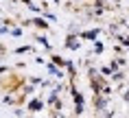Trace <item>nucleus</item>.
Here are the masks:
<instances>
[{
    "instance_id": "f257e3e1",
    "label": "nucleus",
    "mask_w": 129,
    "mask_h": 118,
    "mask_svg": "<svg viewBox=\"0 0 129 118\" xmlns=\"http://www.w3.org/2000/svg\"><path fill=\"white\" fill-rule=\"evenodd\" d=\"M0 48H2V46H0ZM0 55H2V50H0Z\"/></svg>"
}]
</instances>
